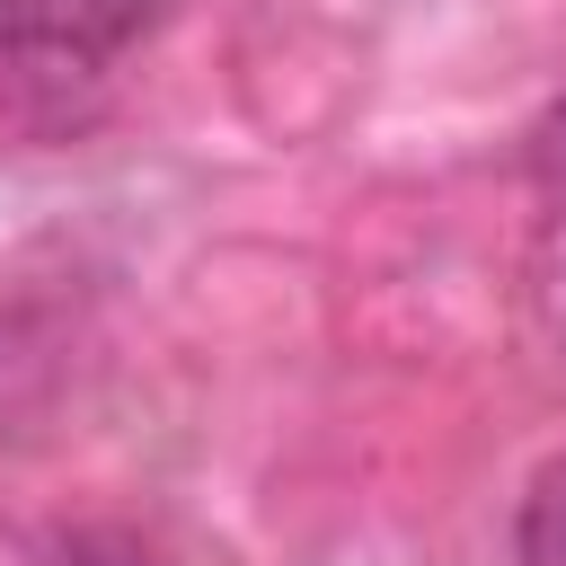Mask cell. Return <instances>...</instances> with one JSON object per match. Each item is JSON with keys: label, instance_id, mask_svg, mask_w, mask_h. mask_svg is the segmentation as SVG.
<instances>
[{"label": "cell", "instance_id": "2", "mask_svg": "<svg viewBox=\"0 0 566 566\" xmlns=\"http://www.w3.org/2000/svg\"><path fill=\"white\" fill-rule=\"evenodd\" d=\"M513 557L522 566H566V451L531 469V486L513 504Z\"/></svg>", "mask_w": 566, "mask_h": 566}, {"label": "cell", "instance_id": "3", "mask_svg": "<svg viewBox=\"0 0 566 566\" xmlns=\"http://www.w3.org/2000/svg\"><path fill=\"white\" fill-rule=\"evenodd\" d=\"M44 566H159V548L124 522H71L44 539Z\"/></svg>", "mask_w": 566, "mask_h": 566}, {"label": "cell", "instance_id": "4", "mask_svg": "<svg viewBox=\"0 0 566 566\" xmlns=\"http://www.w3.org/2000/svg\"><path fill=\"white\" fill-rule=\"evenodd\" d=\"M531 177H539L548 195H566V97L531 124Z\"/></svg>", "mask_w": 566, "mask_h": 566}, {"label": "cell", "instance_id": "1", "mask_svg": "<svg viewBox=\"0 0 566 566\" xmlns=\"http://www.w3.org/2000/svg\"><path fill=\"white\" fill-rule=\"evenodd\" d=\"M168 18V0H0V133L62 142L80 133L115 62Z\"/></svg>", "mask_w": 566, "mask_h": 566}]
</instances>
